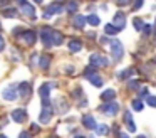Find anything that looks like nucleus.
<instances>
[{
    "label": "nucleus",
    "instance_id": "nucleus-37",
    "mask_svg": "<svg viewBox=\"0 0 156 138\" xmlns=\"http://www.w3.org/2000/svg\"><path fill=\"white\" fill-rule=\"evenodd\" d=\"M139 96H148V88H143V89L141 91H139Z\"/></svg>",
    "mask_w": 156,
    "mask_h": 138
},
{
    "label": "nucleus",
    "instance_id": "nucleus-45",
    "mask_svg": "<svg viewBox=\"0 0 156 138\" xmlns=\"http://www.w3.org/2000/svg\"><path fill=\"white\" fill-rule=\"evenodd\" d=\"M55 2H61V0H55Z\"/></svg>",
    "mask_w": 156,
    "mask_h": 138
},
{
    "label": "nucleus",
    "instance_id": "nucleus-2",
    "mask_svg": "<svg viewBox=\"0 0 156 138\" xmlns=\"http://www.w3.org/2000/svg\"><path fill=\"white\" fill-rule=\"evenodd\" d=\"M52 114H54V110H52V106H51L49 98H47V99H42V111H41V116H39L41 123L47 125L49 121L52 120Z\"/></svg>",
    "mask_w": 156,
    "mask_h": 138
},
{
    "label": "nucleus",
    "instance_id": "nucleus-22",
    "mask_svg": "<svg viewBox=\"0 0 156 138\" xmlns=\"http://www.w3.org/2000/svg\"><path fill=\"white\" fill-rule=\"evenodd\" d=\"M62 42H64V35H62V32L54 30V46H62Z\"/></svg>",
    "mask_w": 156,
    "mask_h": 138
},
{
    "label": "nucleus",
    "instance_id": "nucleus-7",
    "mask_svg": "<svg viewBox=\"0 0 156 138\" xmlns=\"http://www.w3.org/2000/svg\"><path fill=\"white\" fill-rule=\"evenodd\" d=\"M17 96H19V91H17V86H15V84H10V86H7L2 91V98H4L5 101H15Z\"/></svg>",
    "mask_w": 156,
    "mask_h": 138
},
{
    "label": "nucleus",
    "instance_id": "nucleus-19",
    "mask_svg": "<svg viewBox=\"0 0 156 138\" xmlns=\"http://www.w3.org/2000/svg\"><path fill=\"white\" fill-rule=\"evenodd\" d=\"M118 32H119V29L116 25H112V24H106L104 25V34L106 35H116Z\"/></svg>",
    "mask_w": 156,
    "mask_h": 138
},
{
    "label": "nucleus",
    "instance_id": "nucleus-35",
    "mask_svg": "<svg viewBox=\"0 0 156 138\" xmlns=\"http://www.w3.org/2000/svg\"><path fill=\"white\" fill-rule=\"evenodd\" d=\"M151 30H153L151 25H144V35H149V34H151Z\"/></svg>",
    "mask_w": 156,
    "mask_h": 138
},
{
    "label": "nucleus",
    "instance_id": "nucleus-47",
    "mask_svg": "<svg viewBox=\"0 0 156 138\" xmlns=\"http://www.w3.org/2000/svg\"><path fill=\"white\" fill-rule=\"evenodd\" d=\"M51 138H55V136H51Z\"/></svg>",
    "mask_w": 156,
    "mask_h": 138
},
{
    "label": "nucleus",
    "instance_id": "nucleus-25",
    "mask_svg": "<svg viewBox=\"0 0 156 138\" xmlns=\"http://www.w3.org/2000/svg\"><path fill=\"white\" fill-rule=\"evenodd\" d=\"M39 66H41L42 69H47V67L51 66V57H49V56H42L41 61H39Z\"/></svg>",
    "mask_w": 156,
    "mask_h": 138
},
{
    "label": "nucleus",
    "instance_id": "nucleus-18",
    "mask_svg": "<svg viewBox=\"0 0 156 138\" xmlns=\"http://www.w3.org/2000/svg\"><path fill=\"white\" fill-rule=\"evenodd\" d=\"M81 49H82V40L81 39H72L71 42H69V50H71V52H79Z\"/></svg>",
    "mask_w": 156,
    "mask_h": 138
},
{
    "label": "nucleus",
    "instance_id": "nucleus-36",
    "mask_svg": "<svg viewBox=\"0 0 156 138\" xmlns=\"http://www.w3.org/2000/svg\"><path fill=\"white\" fill-rule=\"evenodd\" d=\"M19 138H30V133H29V131H22V133L19 135Z\"/></svg>",
    "mask_w": 156,
    "mask_h": 138
},
{
    "label": "nucleus",
    "instance_id": "nucleus-30",
    "mask_svg": "<svg viewBox=\"0 0 156 138\" xmlns=\"http://www.w3.org/2000/svg\"><path fill=\"white\" fill-rule=\"evenodd\" d=\"M143 3H144V0H134L133 2V10H139L143 7Z\"/></svg>",
    "mask_w": 156,
    "mask_h": 138
},
{
    "label": "nucleus",
    "instance_id": "nucleus-10",
    "mask_svg": "<svg viewBox=\"0 0 156 138\" xmlns=\"http://www.w3.org/2000/svg\"><path fill=\"white\" fill-rule=\"evenodd\" d=\"M12 120L17 121V123H24L27 120V111L24 108H17V110L12 111Z\"/></svg>",
    "mask_w": 156,
    "mask_h": 138
},
{
    "label": "nucleus",
    "instance_id": "nucleus-27",
    "mask_svg": "<svg viewBox=\"0 0 156 138\" xmlns=\"http://www.w3.org/2000/svg\"><path fill=\"white\" fill-rule=\"evenodd\" d=\"M143 108H144V103H143L141 99H133V110L143 111Z\"/></svg>",
    "mask_w": 156,
    "mask_h": 138
},
{
    "label": "nucleus",
    "instance_id": "nucleus-12",
    "mask_svg": "<svg viewBox=\"0 0 156 138\" xmlns=\"http://www.w3.org/2000/svg\"><path fill=\"white\" fill-rule=\"evenodd\" d=\"M112 25H116L119 30H122L124 29V25H126V15L122 12H118L114 15V19H112Z\"/></svg>",
    "mask_w": 156,
    "mask_h": 138
},
{
    "label": "nucleus",
    "instance_id": "nucleus-39",
    "mask_svg": "<svg viewBox=\"0 0 156 138\" xmlns=\"http://www.w3.org/2000/svg\"><path fill=\"white\" fill-rule=\"evenodd\" d=\"M7 5H9V0H0V9H4Z\"/></svg>",
    "mask_w": 156,
    "mask_h": 138
},
{
    "label": "nucleus",
    "instance_id": "nucleus-15",
    "mask_svg": "<svg viewBox=\"0 0 156 138\" xmlns=\"http://www.w3.org/2000/svg\"><path fill=\"white\" fill-rule=\"evenodd\" d=\"M101 99L104 103H109V101L116 99V89H104L101 93Z\"/></svg>",
    "mask_w": 156,
    "mask_h": 138
},
{
    "label": "nucleus",
    "instance_id": "nucleus-48",
    "mask_svg": "<svg viewBox=\"0 0 156 138\" xmlns=\"http://www.w3.org/2000/svg\"><path fill=\"white\" fill-rule=\"evenodd\" d=\"M0 29H2V25H0Z\"/></svg>",
    "mask_w": 156,
    "mask_h": 138
},
{
    "label": "nucleus",
    "instance_id": "nucleus-14",
    "mask_svg": "<svg viewBox=\"0 0 156 138\" xmlns=\"http://www.w3.org/2000/svg\"><path fill=\"white\" fill-rule=\"evenodd\" d=\"M52 88H54V84H49V83L42 84V86L39 88V94H41L42 99H47L49 94H51V89H52Z\"/></svg>",
    "mask_w": 156,
    "mask_h": 138
},
{
    "label": "nucleus",
    "instance_id": "nucleus-32",
    "mask_svg": "<svg viewBox=\"0 0 156 138\" xmlns=\"http://www.w3.org/2000/svg\"><path fill=\"white\" fill-rule=\"evenodd\" d=\"M138 86H139L138 81H128V88H129V89H138Z\"/></svg>",
    "mask_w": 156,
    "mask_h": 138
},
{
    "label": "nucleus",
    "instance_id": "nucleus-23",
    "mask_svg": "<svg viewBox=\"0 0 156 138\" xmlns=\"http://www.w3.org/2000/svg\"><path fill=\"white\" fill-rule=\"evenodd\" d=\"M133 25H134V29L138 30V32H141V30L144 29V25H146V24L143 22V19H139V17H136V19L133 20Z\"/></svg>",
    "mask_w": 156,
    "mask_h": 138
},
{
    "label": "nucleus",
    "instance_id": "nucleus-20",
    "mask_svg": "<svg viewBox=\"0 0 156 138\" xmlns=\"http://www.w3.org/2000/svg\"><path fill=\"white\" fill-rule=\"evenodd\" d=\"M133 74H134V69H133V67H128V69L121 71V73L118 74V77H119L121 81H124V79H128V77H131Z\"/></svg>",
    "mask_w": 156,
    "mask_h": 138
},
{
    "label": "nucleus",
    "instance_id": "nucleus-17",
    "mask_svg": "<svg viewBox=\"0 0 156 138\" xmlns=\"http://www.w3.org/2000/svg\"><path fill=\"white\" fill-rule=\"evenodd\" d=\"M17 91H19V94H20L22 98H27L29 94H30L32 88H30V84H29V83H20V84H19V88H17Z\"/></svg>",
    "mask_w": 156,
    "mask_h": 138
},
{
    "label": "nucleus",
    "instance_id": "nucleus-24",
    "mask_svg": "<svg viewBox=\"0 0 156 138\" xmlns=\"http://www.w3.org/2000/svg\"><path fill=\"white\" fill-rule=\"evenodd\" d=\"M77 7H79V3L76 2V0H71V2H67V7H66V12L74 13L76 10H77Z\"/></svg>",
    "mask_w": 156,
    "mask_h": 138
},
{
    "label": "nucleus",
    "instance_id": "nucleus-44",
    "mask_svg": "<svg viewBox=\"0 0 156 138\" xmlns=\"http://www.w3.org/2000/svg\"><path fill=\"white\" fill-rule=\"evenodd\" d=\"M0 138H7V136H5V135H0Z\"/></svg>",
    "mask_w": 156,
    "mask_h": 138
},
{
    "label": "nucleus",
    "instance_id": "nucleus-4",
    "mask_svg": "<svg viewBox=\"0 0 156 138\" xmlns=\"http://www.w3.org/2000/svg\"><path fill=\"white\" fill-rule=\"evenodd\" d=\"M89 66L91 67H106V66H109V61H108V57L101 56V54H92L89 57Z\"/></svg>",
    "mask_w": 156,
    "mask_h": 138
},
{
    "label": "nucleus",
    "instance_id": "nucleus-43",
    "mask_svg": "<svg viewBox=\"0 0 156 138\" xmlns=\"http://www.w3.org/2000/svg\"><path fill=\"white\" fill-rule=\"evenodd\" d=\"M138 138H146V136H144V135H139V136H138Z\"/></svg>",
    "mask_w": 156,
    "mask_h": 138
},
{
    "label": "nucleus",
    "instance_id": "nucleus-8",
    "mask_svg": "<svg viewBox=\"0 0 156 138\" xmlns=\"http://www.w3.org/2000/svg\"><path fill=\"white\" fill-rule=\"evenodd\" d=\"M111 54H112V57H114L116 61H121V57H122V54H124V49H122V44L119 42V40H111Z\"/></svg>",
    "mask_w": 156,
    "mask_h": 138
},
{
    "label": "nucleus",
    "instance_id": "nucleus-31",
    "mask_svg": "<svg viewBox=\"0 0 156 138\" xmlns=\"http://www.w3.org/2000/svg\"><path fill=\"white\" fill-rule=\"evenodd\" d=\"M146 103H148L149 106L156 108V96H148V98H146Z\"/></svg>",
    "mask_w": 156,
    "mask_h": 138
},
{
    "label": "nucleus",
    "instance_id": "nucleus-3",
    "mask_svg": "<svg viewBox=\"0 0 156 138\" xmlns=\"http://www.w3.org/2000/svg\"><path fill=\"white\" fill-rule=\"evenodd\" d=\"M41 39H42L45 47H54V29H51V27H42Z\"/></svg>",
    "mask_w": 156,
    "mask_h": 138
},
{
    "label": "nucleus",
    "instance_id": "nucleus-40",
    "mask_svg": "<svg viewBox=\"0 0 156 138\" xmlns=\"http://www.w3.org/2000/svg\"><path fill=\"white\" fill-rule=\"evenodd\" d=\"M119 138H129V136L126 133H119Z\"/></svg>",
    "mask_w": 156,
    "mask_h": 138
},
{
    "label": "nucleus",
    "instance_id": "nucleus-46",
    "mask_svg": "<svg viewBox=\"0 0 156 138\" xmlns=\"http://www.w3.org/2000/svg\"><path fill=\"white\" fill-rule=\"evenodd\" d=\"M20 2H22V0H19V3H20Z\"/></svg>",
    "mask_w": 156,
    "mask_h": 138
},
{
    "label": "nucleus",
    "instance_id": "nucleus-41",
    "mask_svg": "<svg viewBox=\"0 0 156 138\" xmlns=\"http://www.w3.org/2000/svg\"><path fill=\"white\" fill-rule=\"evenodd\" d=\"M74 138H86V136H82V135H76Z\"/></svg>",
    "mask_w": 156,
    "mask_h": 138
},
{
    "label": "nucleus",
    "instance_id": "nucleus-13",
    "mask_svg": "<svg viewBox=\"0 0 156 138\" xmlns=\"http://www.w3.org/2000/svg\"><path fill=\"white\" fill-rule=\"evenodd\" d=\"M82 125H84L87 130H96V128H98V123H96L94 116H91V114H84V116H82Z\"/></svg>",
    "mask_w": 156,
    "mask_h": 138
},
{
    "label": "nucleus",
    "instance_id": "nucleus-11",
    "mask_svg": "<svg viewBox=\"0 0 156 138\" xmlns=\"http://www.w3.org/2000/svg\"><path fill=\"white\" fill-rule=\"evenodd\" d=\"M22 40H24L27 46H34L35 40H37V34H35V30H25V32L22 34Z\"/></svg>",
    "mask_w": 156,
    "mask_h": 138
},
{
    "label": "nucleus",
    "instance_id": "nucleus-28",
    "mask_svg": "<svg viewBox=\"0 0 156 138\" xmlns=\"http://www.w3.org/2000/svg\"><path fill=\"white\" fill-rule=\"evenodd\" d=\"M96 131H98V135H108L109 133V126L108 125H98Z\"/></svg>",
    "mask_w": 156,
    "mask_h": 138
},
{
    "label": "nucleus",
    "instance_id": "nucleus-42",
    "mask_svg": "<svg viewBox=\"0 0 156 138\" xmlns=\"http://www.w3.org/2000/svg\"><path fill=\"white\" fill-rule=\"evenodd\" d=\"M34 2H35V3H42V0H34Z\"/></svg>",
    "mask_w": 156,
    "mask_h": 138
},
{
    "label": "nucleus",
    "instance_id": "nucleus-1",
    "mask_svg": "<svg viewBox=\"0 0 156 138\" xmlns=\"http://www.w3.org/2000/svg\"><path fill=\"white\" fill-rule=\"evenodd\" d=\"M84 77L89 79V83H91L92 86H96V88H102V84H104V81H102V77L98 74L96 67H86L84 69Z\"/></svg>",
    "mask_w": 156,
    "mask_h": 138
},
{
    "label": "nucleus",
    "instance_id": "nucleus-16",
    "mask_svg": "<svg viewBox=\"0 0 156 138\" xmlns=\"http://www.w3.org/2000/svg\"><path fill=\"white\" fill-rule=\"evenodd\" d=\"M124 121H126V128H128L129 133H134V131H136V125H134V121H133V116H131V113H129V111H126Z\"/></svg>",
    "mask_w": 156,
    "mask_h": 138
},
{
    "label": "nucleus",
    "instance_id": "nucleus-6",
    "mask_svg": "<svg viewBox=\"0 0 156 138\" xmlns=\"http://www.w3.org/2000/svg\"><path fill=\"white\" fill-rule=\"evenodd\" d=\"M19 5H20V12L24 13V15H27L30 20H35V19H37V13H35V7L32 5V3L25 2V0H22V2L19 3Z\"/></svg>",
    "mask_w": 156,
    "mask_h": 138
},
{
    "label": "nucleus",
    "instance_id": "nucleus-29",
    "mask_svg": "<svg viewBox=\"0 0 156 138\" xmlns=\"http://www.w3.org/2000/svg\"><path fill=\"white\" fill-rule=\"evenodd\" d=\"M17 10L15 9H7V10H4V15L5 17H12V19H15V17H17Z\"/></svg>",
    "mask_w": 156,
    "mask_h": 138
},
{
    "label": "nucleus",
    "instance_id": "nucleus-38",
    "mask_svg": "<svg viewBox=\"0 0 156 138\" xmlns=\"http://www.w3.org/2000/svg\"><path fill=\"white\" fill-rule=\"evenodd\" d=\"M32 131H35V133H39V131H41V128H39V125L32 123Z\"/></svg>",
    "mask_w": 156,
    "mask_h": 138
},
{
    "label": "nucleus",
    "instance_id": "nucleus-26",
    "mask_svg": "<svg viewBox=\"0 0 156 138\" xmlns=\"http://www.w3.org/2000/svg\"><path fill=\"white\" fill-rule=\"evenodd\" d=\"M86 22H89V24H91V25H99V24H101V20H99V17L98 15H96V13H91V15H89L87 17V19H86Z\"/></svg>",
    "mask_w": 156,
    "mask_h": 138
},
{
    "label": "nucleus",
    "instance_id": "nucleus-9",
    "mask_svg": "<svg viewBox=\"0 0 156 138\" xmlns=\"http://www.w3.org/2000/svg\"><path fill=\"white\" fill-rule=\"evenodd\" d=\"M62 10H66V9L59 2H54V3H51V5L45 9V12H44V15H42V17H44V19H51L54 13H61Z\"/></svg>",
    "mask_w": 156,
    "mask_h": 138
},
{
    "label": "nucleus",
    "instance_id": "nucleus-33",
    "mask_svg": "<svg viewBox=\"0 0 156 138\" xmlns=\"http://www.w3.org/2000/svg\"><path fill=\"white\" fill-rule=\"evenodd\" d=\"M116 3H118L119 7H126V5L131 3V0H116Z\"/></svg>",
    "mask_w": 156,
    "mask_h": 138
},
{
    "label": "nucleus",
    "instance_id": "nucleus-21",
    "mask_svg": "<svg viewBox=\"0 0 156 138\" xmlns=\"http://www.w3.org/2000/svg\"><path fill=\"white\" fill-rule=\"evenodd\" d=\"M72 24H74V27H77V29H82L86 24V17L82 15H76L74 19H72Z\"/></svg>",
    "mask_w": 156,
    "mask_h": 138
},
{
    "label": "nucleus",
    "instance_id": "nucleus-5",
    "mask_svg": "<svg viewBox=\"0 0 156 138\" xmlns=\"http://www.w3.org/2000/svg\"><path fill=\"white\" fill-rule=\"evenodd\" d=\"M101 113H104L106 116H114V114H118L119 111V104L116 103V101H109V103H104L101 104Z\"/></svg>",
    "mask_w": 156,
    "mask_h": 138
},
{
    "label": "nucleus",
    "instance_id": "nucleus-34",
    "mask_svg": "<svg viewBox=\"0 0 156 138\" xmlns=\"http://www.w3.org/2000/svg\"><path fill=\"white\" fill-rule=\"evenodd\" d=\"M5 49V39L2 35H0V52H2V50Z\"/></svg>",
    "mask_w": 156,
    "mask_h": 138
}]
</instances>
